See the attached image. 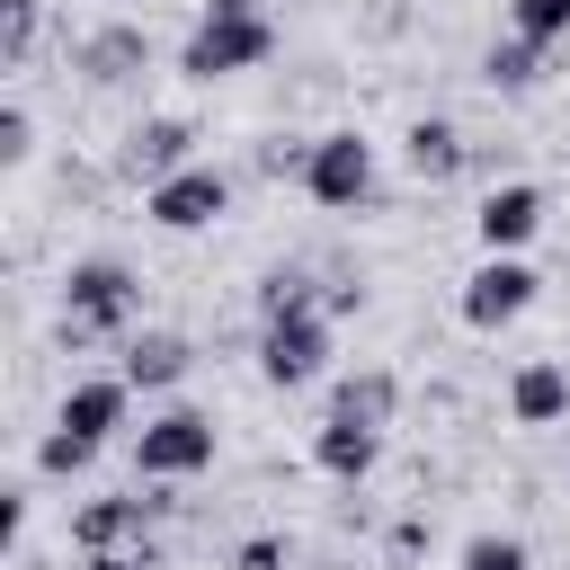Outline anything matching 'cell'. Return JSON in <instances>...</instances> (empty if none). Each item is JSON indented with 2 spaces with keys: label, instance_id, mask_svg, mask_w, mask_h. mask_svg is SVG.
<instances>
[{
  "label": "cell",
  "instance_id": "cell-4",
  "mask_svg": "<svg viewBox=\"0 0 570 570\" xmlns=\"http://www.w3.org/2000/svg\"><path fill=\"white\" fill-rule=\"evenodd\" d=\"M214 410H196V401H169L160 419H142L134 428V472L142 481H196V472H214Z\"/></svg>",
  "mask_w": 570,
  "mask_h": 570
},
{
  "label": "cell",
  "instance_id": "cell-28",
  "mask_svg": "<svg viewBox=\"0 0 570 570\" xmlns=\"http://www.w3.org/2000/svg\"><path fill=\"white\" fill-rule=\"evenodd\" d=\"M80 570H151V543L142 552H80Z\"/></svg>",
  "mask_w": 570,
  "mask_h": 570
},
{
  "label": "cell",
  "instance_id": "cell-20",
  "mask_svg": "<svg viewBox=\"0 0 570 570\" xmlns=\"http://www.w3.org/2000/svg\"><path fill=\"white\" fill-rule=\"evenodd\" d=\"M321 294H312V267H267L258 276V321H276V312H312Z\"/></svg>",
  "mask_w": 570,
  "mask_h": 570
},
{
  "label": "cell",
  "instance_id": "cell-1",
  "mask_svg": "<svg viewBox=\"0 0 570 570\" xmlns=\"http://www.w3.org/2000/svg\"><path fill=\"white\" fill-rule=\"evenodd\" d=\"M258 62H276V18L267 9H205L187 27V45H178V80H196V89L240 80Z\"/></svg>",
  "mask_w": 570,
  "mask_h": 570
},
{
  "label": "cell",
  "instance_id": "cell-5",
  "mask_svg": "<svg viewBox=\"0 0 570 570\" xmlns=\"http://www.w3.org/2000/svg\"><path fill=\"white\" fill-rule=\"evenodd\" d=\"M321 365H330V312L321 303L258 321V383L267 392H303V383H321Z\"/></svg>",
  "mask_w": 570,
  "mask_h": 570
},
{
  "label": "cell",
  "instance_id": "cell-6",
  "mask_svg": "<svg viewBox=\"0 0 570 570\" xmlns=\"http://www.w3.org/2000/svg\"><path fill=\"white\" fill-rule=\"evenodd\" d=\"M169 508H178L169 481H151V499H142V490L80 499V508H71V543H80V552H142V543H151V517H169Z\"/></svg>",
  "mask_w": 570,
  "mask_h": 570
},
{
  "label": "cell",
  "instance_id": "cell-16",
  "mask_svg": "<svg viewBox=\"0 0 570 570\" xmlns=\"http://www.w3.org/2000/svg\"><path fill=\"white\" fill-rule=\"evenodd\" d=\"M508 419H517V428H552V419H570V365H561V356H525L517 383H508Z\"/></svg>",
  "mask_w": 570,
  "mask_h": 570
},
{
  "label": "cell",
  "instance_id": "cell-29",
  "mask_svg": "<svg viewBox=\"0 0 570 570\" xmlns=\"http://www.w3.org/2000/svg\"><path fill=\"white\" fill-rule=\"evenodd\" d=\"M205 9H258V0H205Z\"/></svg>",
  "mask_w": 570,
  "mask_h": 570
},
{
  "label": "cell",
  "instance_id": "cell-12",
  "mask_svg": "<svg viewBox=\"0 0 570 570\" xmlns=\"http://www.w3.org/2000/svg\"><path fill=\"white\" fill-rule=\"evenodd\" d=\"M374 463H383V428H365V419H338V410L312 428V472H330L338 490H356Z\"/></svg>",
  "mask_w": 570,
  "mask_h": 570
},
{
  "label": "cell",
  "instance_id": "cell-11",
  "mask_svg": "<svg viewBox=\"0 0 570 570\" xmlns=\"http://www.w3.org/2000/svg\"><path fill=\"white\" fill-rule=\"evenodd\" d=\"M187 160H196V125H187V116H142V125L125 134V151H116V169L142 178V187L169 178V169H187Z\"/></svg>",
  "mask_w": 570,
  "mask_h": 570
},
{
  "label": "cell",
  "instance_id": "cell-14",
  "mask_svg": "<svg viewBox=\"0 0 570 570\" xmlns=\"http://www.w3.org/2000/svg\"><path fill=\"white\" fill-rule=\"evenodd\" d=\"M187 365H196V338H178V330H134L116 374H125L134 392H178V383H187Z\"/></svg>",
  "mask_w": 570,
  "mask_h": 570
},
{
  "label": "cell",
  "instance_id": "cell-13",
  "mask_svg": "<svg viewBox=\"0 0 570 570\" xmlns=\"http://www.w3.org/2000/svg\"><path fill=\"white\" fill-rule=\"evenodd\" d=\"M125 410H134V383H125V374H89V383H71V392H62L53 428H71V436L107 445V436L125 428Z\"/></svg>",
  "mask_w": 570,
  "mask_h": 570
},
{
  "label": "cell",
  "instance_id": "cell-21",
  "mask_svg": "<svg viewBox=\"0 0 570 570\" xmlns=\"http://www.w3.org/2000/svg\"><path fill=\"white\" fill-rule=\"evenodd\" d=\"M454 570H534V552H525V534H463Z\"/></svg>",
  "mask_w": 570,
  "mask_h": 570
},
{
  "label": "cell",
  "instance_id": "cell-10",
  "mask_svg": "<svg viewBox=\"0 0 570 570\" xmlns=\"http://www.w3.org/2000/svg\"><path fill=\"white\" fill-rule=\"evenodd\" d=\"M543 187L534 178H499L490 196H481V214H472V232H481V249H525L534 232H543Z\"/></svg>",
  "mask_w": 570,
  "mask_h": 570
},
{
  "label": "cell",
  "instance_id": "cell-17",
  "mask_svg": "<svg viewBox=\"0 0 570 570\" xmlns=\"http://www.w3.org/2000/svg\"><path fill=\"white\" fill-rule=\"evenodd\" d=\"M330 410L338 419H365V428H392L401 419V374L392 365H356V374L330 383Z\"/></svg>",
  "mask_w": 570,
  "mask_h": 570
},
{
  "label": "cell",
  "instance_id": "cell-19",
  "mask_svg": "<svg viewBox=\"0 0 570 570\" xmlns=\"http://www.w3.org/2000/svg\"><path fill=\"white\" fill-rule=\"evenodd\" d=\"M89 463H98L89 436H71V428H45V436H36V472H45V481H80Z\"/></svg>",
  "mask_w": 570,
  "mask_h": 570
},
{
  "label": "cell",
  "instance_id": "cell-26",
  "mask_svg": "<svg viewBox=\"0 0 570 570\" xmlns=\"http://www.w3.org/2000/svg\"><path fill=\"white\" fill-rule=\"evenodd\" d=\"M303 160H312V142H294V134L258 142V178H303Z\"/></svg>",
  "mask_w": 570,
  "mask_h": 570
},
{
  "label": "cell",
  "instance_id": "cell-27",
  "mask_svg": "<svg viewBox=\"0 0 570 570\" xmlns=\"http://www.w3.org/2000/svg\"><path fill=\"white\" fill-rule=\"evenodd\" d=\"M419 552H428V517H419V508H410V517H401V525H392V561H419Z\"/></svg>",
  "mask_w": 570,
  "mask_h": 570
},
{
  "label": "cell",
  "instance_id": "cell-18",
  "mask_svg": "<svg viewBox=\"0 0 570 570\" xmlns=\"http://www.w3.org/2000/svg\"><path fill=\"white\" fill-rule=\"evenodd\" d=\"M543 53H552V45H534V36H499V45L481 53V80H490L499 98H525V89L543 80Z\"/></svg>",
  "mask_w": 570,
  "mask_h": 570
},
{
  "label": "cell",
  "instance_id": "cell-2",
  "mask_svg": "<svg viewBox=\"0 0 570 570\" xmlns=\"http://www.w3.org/2000/svg\"><path fill=\"white\" fill-rule=\"evenodd\" d=\"M303 196H312L321 214H374V205H383V187H374V142H365L356 125H330V134H312Z\"/></svg>",
  "mask_w": 570,
  "mask_h": 570
},
{
  "label": "cell",
  "instance_id": "cell-7",
  "mask_svg": "<svg viewBox=\"0 0 570 570\" xmlns=\"http://www.w3.org/2000/svg\"><path fill=\"white\" fill-rule=\"evenodd\" d=\"M142 214H151L160 232H205V223H223V214H232V169L187 160V169H169V178H151V187H142Z\"/></svg>",
  "mask_w": 570,
  "mask_h": 570
},
{
  "label": "cell",
  "instance_id": "cell-9",
  "mask_svg": "<svg viewBox=\"0 0 570 570\" xmlns=\"http://www.w3.org/2000/svg\"><path fill=\"white\" fill-rule=\"evenodd\" d=\"M71 71H80L89 89H134V80L151 71V27H134V18L89 27V36L71 45Z\"/></svg>",
  "mask_w": 570,
  "mask_h": 570
},
{
  "label": "cell",
  "instance_id": "cell-23",
  "mask_svg": "<svg viewBox=\"0 0 570 570\" xmlns=\"http://www.w3.org/2000/svg\"><path fill=\"white\" fill-rule=\"evenodd\" d=\"M508 36L561 45V36H570V0H508Z\"/></svg>",
  "mask_w": 570,
  "mask_h": 570
},
{
  "label": "cell",
  "instance_id": "cell-24",
  "mask_svg": "<svg viewBox=\"0 0 570 570\" xmlns=\"http://www.w3.org/2000/svg\"><path fill=\"white\" fill-rule=\"evenodd\" d=\"M0 160H9V169H27V160H36V116H27L18 98L0 107Z\"/></svg>",
  "mask_w": 570,
  "mask_h": 570
},
{
  "label": "cell",
  "instance_id": "cell-8",
  "mask_svg": "<svg viewBox=\"0 0 570 570\" xmlns=\"http://www.w3.org/2000/svg\"><path fill=\"white\" fill-rule=\"evenodd\" d=\"M534 267L517 258V249H481V267L463 276V321L472 330H517L525 312H534Z\"/></svg>",
  "mask_w": 570,
  "mask_h": 570
},
{
  "label": "cell",
  "instance_id": "cell-25",
  "mask_svg": "<svg viewBox=\"0 0 570 570\" xmlns=\"http://www.w3.org/2000/svg\"><path fill=\"white\" fill-rule=\"evenodd\" d=\"M232 570H294V543L285 534H240L232 543Z\"/></svg>",
  "mask_w": 570,
  "mask_h": 570
},
{
  "label": "cell",
  "instance_id": "cell-3",
  "mask_svg": "<svg viewBox=\"0 0 570 570\" xmlns=\"http://www.w3.org/2000/svg\"><path fill=\"white\" fill-rule=\"evenodd\" d=\"M134 312H142V276L125 258H71V276H62V330L71 338H116Z\"/></svg>",
  "mask_w": 570,
  "mask_h": 570
},
{
  "label": "cell",
  "instance_id": "cell-22",
  "mask_svg": "<svg viewBox=\"0 0 570 570\" xmlns=\"http://www.w3.org/2000/svg\"><path fill=\"white\" fill-rule=\"evenodd\" d=\"M36 27H45V0H0V62L9 71L36 53Z\"/></svg>",
  "mask_w": 570,
  "mask_h": 570
},
{
  "label": "cell",
  "instance_id": "cell-15",
  "mask_svg": "<svg viewBox=\"0 0 570 570\" xmlns=\"http://www.w3.org/2000/svg\"><path fill=\"white\" fill-rule=\"evenodd\" d=\"M401 160H410V178H419V187H445V178H463V169H472V142H463V125L419 116V125L401 134Z\"/></svg>",
  "mask_w": 570,
  "mask_h": 570
}]
</instances>
